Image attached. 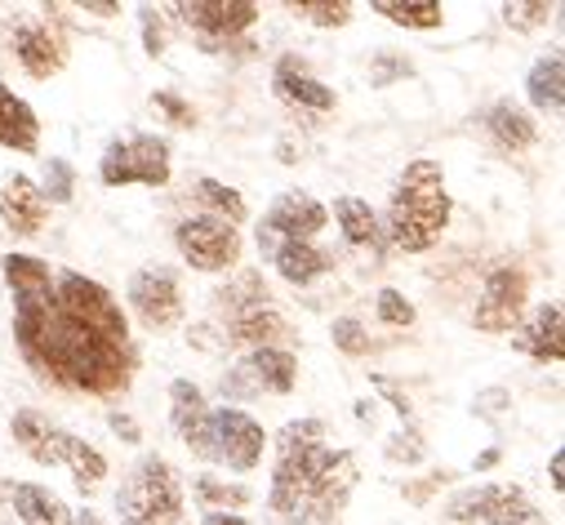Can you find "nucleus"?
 Listing matches in <instances>:
<instances>
[{"label":"nucleus","mask_w":565,"mask_h":525,"mask_svg":"<svg viewBox=\"0 0 565 525\" xmlns=\"http://www.w3.org/2000/svg\"><path fill=\"white\" fill-rule=\"evenodd\" d=\"M0 277L14 303L19 356L41 383L67 397H125L143 365V352L134 343L120 299L103 281L72 268L58 272L23 249L0 258Z\"/></svg>","instance_id":"f257e3e1"},{"label":"nucleus","mask_w":565,"mask_h":525,"mask_svg":"<svg viewBox=\"0 0 565 525\" xmlns=\"http://www.w3.org/2000/svg\"><path fill=\"white\" fill-rule=\"evenodd\" d=\"M271 446L267 507L286 525H343L352 490L361 481L356 454L330 446L326 419H290Z\"/></svg>","instance_id":"f03ea898"},{"label":"nucleus","mask_w":565,"mask_h":525,"mask_svg":"<svg viewBox=\"0 0 565 525\" xmlns=\"http://www.w3.org/2000/svg\"><path fill=\"white\" fill-rule=\"evenodd\" d=\"M450 214H455V201H450L441 161L437 157H414L396 174V183L387 192V210L379 214V223H383L387 249L428 254L433 245H441V236L450 227Z\"/></svg>","instance_id":"7ed1b4c3"},{"label":"nucleus","mask_w":565,"mask_h":525,"mask_svg":"<svg viewBox=\"0 0 565 525\" xmlns=\"http://www.w3.org/2000/svg\"><path fill=\"white\" fill-rule=\"evenodd\" d=\"M10 437L14 446L36 463V468H67L76 490L81 494H94L107 476V454L98 446H89L85 437L67 432L63 424H54L45 410L36 406H23L14 419H10Z\"/></svg>","instance_id":"20e7f679"},{"label":"nucleus","mask_w":565,"mask_h":525,"mask_svg":"<svg viewBox=\"0 0 565 525\" xmlns=\"http://www.w3.org/2000/svg\"><path fill=\"white\" fill-rule=\"evenodd\" d=\"M188 507L183 476L166 454H143L116 490V516L120 525H179Z\"/></svg>","instance_id":"39448f33"},{"label":"nucleus","mask_w":565,"mask_h":525,"mask_svg":"<svg viewBox=\"0 0 565 525\" xmlns=\"http://www.w3.org/2000/svg\"><path fill=\"white\" fill-rule=\"evenodd\" d=\"M174 179V152L161 135H120L98 157V183L103 188H170Z\"/></svg>","instance_id":"423d86ee"},{"label":"nucleus","mask_w":565,"mask_h":525,"mask_svg":"<svg viewBox=\"0 0 565 525\" xmlns=\"http://www.w3.org/2000/svg\"><path fill=\"white\" fill-rule=\"evenodd\" d=\"M166 14L174 28L192 32L205 54H227L263 19V6L254 0H179Z\"/></svg>","instance_id":"0eeeda50"},{"label":"nucleus","mask_w":565,"mask_h":525,"mask_svg":"<svg viewBox=\"0 0 565 525\" xmlns=\"http://www.w3.org/2000/svg\"><path fill=\"white\" fill-rule=\"evenodd\" d=\"M174 249H179V258L188 262L192 272L218 277V272H236L241 268L245 236H241V227H232V223H223L214 214L192 210V214H183L174 223Z\"/></svg>","instance_id":"6e6552de"},{"label":"nucleus","mask_w":565,"mask_h":525,"mask_svg":"<svg viewBox=\"0 0 565 525\" xmlns=\"http://www.w3.org/2000/svg\"><path fill=\"white\" fill-rule=\"evenodd\" d=\"M125 303L134 312V321L148 334H170L183 317H188V290H183V272L170 262H143L129 286H125Z\"/></svg>","instance_id":"1a4fd4ad"},{"label":"nucleus","mask_w":565,"mask_h":525,"mask_svg":"<svg viewBox=\"0 0 565 525\" xmlns=\"http://www.w3.org/2000/svg\"><path fill=\"white\" fill-rule=\"evenodd\" d=\"M441 512L455 525H543L534 499L512 481H486V485L455 490Z\"/></svg>","instance_id":"9d476101"},{"label":"nucleus","mask_w":565,"mask_h":525,"mask_svg":"<svg viewBox=\"0 0 565 525\" xmlns=\"http://www.w3.org/2000/svg\"><path fill=\"white\" fill-rule=\"evenodd\" d=\"M530 312V272L521 262H499L486 272L477 308H472V325L481 334H516V325Z\"/></svg>","instance_id":"9b49d317"},{"label":"nucleus","mask_w":565,"mask_h":525,"mask_svg":"<svg viewBox=\"0 0 565 525\" xmlns=\"http://www.w3.org/2000/svg\"><path fill=\"white\" fill-rule=\"evenodd\" d=\"M299 387V356L290 347H254L245 352L227 374H223V397L245 401V397H290Z\"/></svg>","instance_id":"f8f14e48"},{"label":"nucleus","mask_w":565,"mask_h":525,"mask_svg":"<svg viewBox=\"0 0 565 525\" xmlns=\"http://www.w3.org/2000/svg\"><path fill=\"white\" fill-rule=\"evenodd\" d=\"M210 450H214V463H223L227 472H254L267 454V432L241 406H214L210 410Z\"/></svg>","instance_id":"ddd939ff"},{"label":"nucleus","mask_w":565,"mask_h":525,"mask_svg":"<svg viewBox=\"0 0 565 525\" xmlns=\"http://www.w3.org/2000/svg\"><path fill=\"white\" fill-rule=\"evenodd\" d=\"M326 227H330V205H321L312 192L295 188V192H280L267 205L254 240H258V249L280 245V240H317Z\"/></svg>","instance_id":"4468645a"},{"label":"nucleus","mask_w":565,"mask_h":525,"mask_svg":"<svg viewBox=\"0 0 565 525\" xmlns=\"http://www.w3.org/2000/svg\"><path fill=\"white\" fill-rule=\"evenodd\" d=\"M45 19H23L10 36V50L19 58V67L32 76V81H54L67 58H72V41L67 32L58 28V19H50V10H41Z\"/></svg>","instance_id":"2eb2a0df"},{"label":"nucleus","mask_w":565,"mask_h":525,"mask_svg":"<svg viewBox=\"0 0 565 525\" xmlns=\"http://www.w3.org/2000/svg\"><path fill=\"white\" fill-rule=\"evenodd\" d=\"M271 94L299 116H330L339 107V94L299 54H280L271 63Z\"/></svg>","instance_id":"dca6fc26"},{"label":"nucleus","mask_w":565,"mask_h":525,"mask_svg":"<svg viewBox=\"0 0 565 525\" xmlns=\"http://www.w3.org/2000/svg\"><path fill=\"white\" fill-rule=\"evenodd\" d=\"M210 401H205V387L192 383V378H174L170 383V428L174 437L201 459V463H214V450H210Z\"/></svg>","instance_id":"f3484780"},{"label":"nucleus","mask_w":565,"mask_h":525,"mask_svg":"<svg viewBox=\"0 0 565 525\" xmlns=\"http://www.w3.org/2000/svg\"><path fill=\"white\" fill-rule=\"evenodd\" d=\"M0 227H6L14 240H32L50 227V201L41 196L36 179L10 174L0 183Z\"/></svg>","instance_id":"a211bd4d"},{"label":"nucleus","mask_w":565,"mask_h":525,"mask_svg":"<svg viewBox=\"0 0 565 525\" xmlns=\"http://www.w3.org/2000/svg\"><path fill=\"white\" fill-rule=\"evenodd\" d=\"M516 352L530 356L534 365H561L565 361V317H561V303L556 299H543L512 334Z\"/></svg>","instance_id":"6ab92c4d"},{"label":"nucleus","mask_w":565,"mask_h":525,"mask_svg":"<svg viewBox=\"0 0 565 525\" xmlns=\"http://www.w3.org/2000/svg\"><path fill=\"white\" fill-rule=\"evenodd\" d=\"M263 258L276 268V277L286 286H295V290H308V286H317L321 277L334 272V254L317 240H280V245H267Z\"/></svg>","instance_id":"aec40b11"},{"label":"nucleus","mask_w":565,"mask_h":525,"mask_svg":"<svg viewBox=\"0 0 565 525\" xmlns=\"http://www.w3.org/2000/svg\"><path fill=\"white\" fill-rule=\"evenodd\" d=\"M481 125H486L490 148L503 152V157H521V152H530L539 143V120L521 103H512V98L490 103L486 116H481Z\"/></svg>","instance_id":"412c9836"},{"label":"nucleus","mask_w":565,"mask_h":525,"mask_svg":"<svg viewBox=\"0 0 565 525\" xmlns=\"http://www.w3.org/2000/svg\"><path fill=\"white\" fill-rule=\"evenodd\" d=\"M0 148L14 152V157H36L41 152V116L6 81H0Z\"/></svg>","instance_id":"4be33fe9"},{"label":"nucleus","mask_w":565,"mask_h":525,"mask_svg":"<svg viewBox=\"0 0 565 525\" xmlns=\"http://www.w3.org/2000/svg\"><path fill=\"white\" fill-rule=\"evenodd\" d=\"M330 214H334V223H339V232H343V240H348L352 249L374 254V262L387 258V236H383L379 210H374L370 201H361V196H339Z\"/></svg>","instance_id":"5701e85b"},{"label":"nucleus","mask_w":565,"mask_h":525,"mask_svg":"<svg viewBox=\"0 0 565 525\" xmlns=\"http://www.w3.org/2000/svg\"><path fill=\"white\" fill-rule=\"evenodd\" d=\"M525 98H530V116H561L565 111V58L561 50H547L534 58V67L525 72Z\"/></svg>","instance_id":"b1692460"},{"label":"nucleus","mask_w":565,"mask_h":525,"mask_svg":"<svg viewBox=\"0 0 565 525\" xmlns=\"http://www.w3.org/2000/svg\"><path fill=\"white\" fill-rule=\"evenodd\" d=\"M10 525H72V507L36 481L10 485Z\"/></svg>","instance_id":"393cba45"},{"label":"nucleus","mask_w":565,"mask_h":525,"mask_svg":"<svg viewBox=\"0 0 565 525\" xmlns=\"http://www.w3.org/2000/svg\"><path fill=\"white\" fill-rule=\"evenodd\" d=\"M210 308H214V321H236L245 312H258V308H271V286L263 281V272H236L232 281H223L214 294H210Z\"/></svg>","instance_id":"a878e982"},{"label":"nucleus","mask_w":565,"mask_h":525,"mask_svg":"<svg viewBox=\"0 0 565 525\" xmlns=\"http://www.w3.org/2000/svg\"><path fill=\"white\" fill-rule=\"evenodd\" d=\"M370 14H379V19H387L392 28H405V32L446 28V6H437V0H370Z\"/></svg>","instance_id":"bb28decb"},{"label":"nucleus","mask_w":565,"mask_h":525,"mask_svg":"<svg viewBox=\"0 0 565 525\" xmlns=\"http://www.w3.org/2000/svg\"><path fill=\"white\" fill-rule=\"evenodd\" d=\"M188 192H192V201H196L201 214H214V218H223V223H232V227H241V223L249 218V205H245V196H241L232 183H218V179L201 174V179H192Z\"/></svg>","instance_id":"cd10ccee"},{"label":"nucleus","mask_w":565,"mask_h":525,"mask_svg":"<svg viewBox=\"0 0 565 525\" xmlns=\"http://www.w3.org/2000/svg\"><path fill=\"white\" fill-rule=\"evenodd\" d=\"M286 14H295L308 28L334 32V28H348L356 19V6L352 0H286Z\"/></svg>","instance_id":"c85d7f7f"},{"label":"nucleus","mask_w":565,"mask_h":525,"mask_svg":"<svg viewBox=\"0 0 565 525\" xmlns=\"http://www.w3.org/2000/svg\"><path fill=\"white\" fill-rule=\"evenodd\" d=\"M192 494L205 512H232V507H245L254 503V490L241 485V481H223V476H196L192 481Z\"/></svg>","instance_id":"c756f323"},{"label":"nucleus","mask_w":565,"mask_h":525,"mask_svg":"<svg viewBox=\"0 0 565 525\" xmlns=\"http://www.w3.org/2000/svg\"><path fill=\"white\" fill-rule=\"evenodd\" d=\"M36 188H41V196L50 201V210H54V205H72V201H76V165L63 161V157H45Z\"/></svg>","instance_id":"7c9ffc66"},{"label":"nucleus","mask_w":565,"mask_h":525,"mask_svg":"<svg viewBox=\"0 0 565 525\" xmlns=\"http://www.w3.org/2000/svg\"><path fill=\"white\" fill-rule=\"evenodd\" d=\"M556 10L561 6H547V0H508V6H499V19L512 32H539L556 19Z\"/></svg>","instance_id":"2f4dec72"},{"label":"nucleus","mask_w":565,"mask_h":525,"mask_svg":"<svg viewBox=\"0 0 565 525\" xmlns=\"http://www.w3.org/2000/svg\"><path fill=\"white\" fill-rule=\"evenodd\" d=\"M383 454H387V463H405V468H414V463L428 459V441H423L418 424H401V428L387 437Z\"/></svg>","instance_id":"473e14b6"},{"label":"nucleus","mask_w":565,"mask_h":525,"mask_svg":"<svg viewBox=\"0 0 565 525\" xmlns=\"http://www.w3.org/2000/svg\"><path fill=\"white\" fill-rule=\"evenodd\" d=\"M330 339H334V347H339L343 356H352V361H361V356L374 352V339H370V330H365L356 317H334Z\"/></svg>","instance_id":"72a5a7b5"},{"label":"nucleus","mask_w":565,"mask_h":525,"mask_svg":"<svg viewBox=\"0 0 565 525\" xmlns=\"http://www.w3.org/2000/svg\"><path fill=\"white\" fill-rule=\"evenodd\" d=\"M138 28H143V50H148L152 58H161V54L170 50V32H174V23H170L166 10H157V6H138Z\"/></svg>","instance_id":"f704fd0d"},{"label":"nucleus","mask_w":565,"mask_h":525,"mask_svg":"<svg viewBox=\"0 0 565 525\" xmlns=\"http://www.w3.org/2000/svg\"><path fill=\"white\" fill-rule=\"evenodd\" d=\"M409 76H414V63H409L405 54H396V50H379V54L370 58V85H374V89L401 85V81H409Z\"/></svg>","instance_id":"c9c22d12"},{"label":"nucleus","mask_w":565,"mask_h":525,"mask_svg":"<svg viewBox=\"0 0 565 525\" xmlns=\"http://www.w3.org/2000/svg\"><path fill=\"white\" fill-rule=\"evenodd\" d=\"M374 312H379V321L392 325V330H409V325L418 321L414 303H409L401 290H379V294H374Z\"/></svg>","instance_id":"e433bc0d"},{"label":"nucleus","mask_w":565,"mask_h":525,"mask_svg":"<svg viewBox=\"0 0 565 525\" xmlns=\"http://www.w3.org/2000/svg\"><path fill=\"white\" fill-rule=\"evenodd\" d=\"M152 107H157L174 129H196V120H201L196 107H192L188 98H179L174 89H157V94H152Z\"/></svg>","instance_id":"4c0bfd02"},{"label":"nucleus","mask_w":565,"mask_h":525,"mask_svg":"<svg viewBox=\"0 0 565 525\" xmlns=\"http://www.w3.org/2000/svg\"><path fill=\"white\" fill-rule=\"evenodd\" d=\"M472 410H477V419H486V424L499 428V424L512 415V392H508V387H486V392H477Z\"/></svg>","instance_id":"58836bf2"},{"label":"nucleus","mask_w":565,"mask_h":525,"mask_svg":"<svg viewBox=\"0 0 565 525\" xmlns=\"http://www.w3.org/2000/svg\"><path fill=\"white\" fill-rule=\"evenodd\" d=\"M450 481H455V472H450V468H441V472H428L423 481H409L401 494H405L409 503H428V499H433L441 485H450Z\"/></svg>","instance_id":"ea45409f"},{"label":"nucleus","mask_w":565,"mask_h":525,"mask_svg":"<svg viewBox=\"0 0 565 525\" xmlns=\"http://www.w3.org/2000/svg\"><path fill=\"white\" fill-rule=\"evenodd\" d=\"M374 387H379L383 397H387V406L401 415V424H414V406H409V397H405V392H401L392 378H379V374H374Z\"/></svg>","instance_id":"a19ab883"},{"label":"nucleus","mask_w":565,"mask_h":525,"mask_svg":"<svg viewBox=\"0 0 565 525\" xmlns=\"http://www.w3.org/2000/svg\"><path fill=\"white\" fill-rule=\"evenodd\" d=\"M107 428H111V432H116L125 446H138V441H143V432H138V424H134L129 415H120V410H111V415H107Z\"/></svg>","instance_id":"79ce46f5"},{"label":"nucleus","mask_w":565,"mask_h":525,"mask_svg":"<svg viewBox=\"0 0 565 525\" xmlns=\"http://www.w3.org/2000/svg\"><path fill=\"white\" fill-rule=\"evenodd\" d=\"M76 10H81V14H94V19H116V14H120L116 0H81Z\"/></svg>","instance_id":"37998d69"},{"label":"nucleus","mask_w":565,"mask_h":525,"mask_svg":"<svg viewBox=\"0 0 565 525\" xmlns=\"http://www.w3.org/2000/svg\"><path fill=\"white\" fill-rule=\"evenodd\" d=\"M547 481H552V490H556V494L565 490V454H561V450H556V454H552V463H547Z\"/></svg>","instance_id":"c03bdc74"},{"label":"nucleus","mask_w":565,"mask_h":525,"mask_svg":"<svg viewBox=\"0 0 565 525\" xmlns=\"http://www.w3.org/2000/svg\"><path fill=\"white\" fill-rule=\"evenodd\" d=\"M201 525H249L245 516H236V512H205L201 516Z\"/></svg>","instance_id":"a18cd8bd"},{"label":"nucleus","mask_w":565,"mask_h":525,"mask_svg":"<svg viewBox=\"0 0 565 525\" xmlns=\"http://www.w3.org/2000/svg\"><path fill=\"white\" fill-rule=\"evenodd\" d=\"M72 525H107V521L94 507H81V512H72Z\"/></svg>","instance_id":"49530a36"},{"label":"nucleus","mask_w":565,"mask_h":525,"mask_svg":"<svg viewBox=\"0 0 565 525\" xmlns=\"http://www.w3.org/2000/svg\"><path fill=\"white\" fill-rule=\"evenodd\" d=\"M499 463V450H486V454H477V472H490Z\"/></svg>","instance_id":"de8ad7c7"}]
</instances>
